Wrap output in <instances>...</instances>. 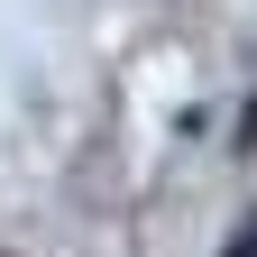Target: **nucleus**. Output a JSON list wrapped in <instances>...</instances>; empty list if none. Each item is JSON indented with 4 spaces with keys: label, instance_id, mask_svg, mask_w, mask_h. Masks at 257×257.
<instances>
[{
    "label": "nucleus",
    "instance_id": "obj_2",
    "mask_svg": "<svg viewBox=\"0 0 257 257\" xmlns=\"http://www.w3.org/2000/svg\"><path fill=\"white\" fill-rule=\"evenodd\" d=\"M239 147H257V101H248V119H239Z\"/></svg>",
    "mask_w": 257,
    "mask_h": 257
},
{
    "label": "nucleus",
    "instance_id": "obj_1",
    "mask_svg": "<svg viewBox=\"0 0 257 257\" xmlns=\"http://www.w3.org/2000/svg\"><path fill=\"white\" fill-rule=\"evenodd\" d=\"M220 257H257V220H248V230H239L230 248H220Z\"/></svg>",
    "mask_w": 257,
    "mask_h": 257
}]
</instances>
